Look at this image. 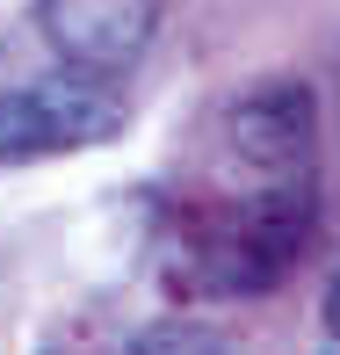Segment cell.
Returning a JSON list of instances; mask_svg holds the SVG:
<instances>
[{"instance_id": "cell-3", "label": "cell", "mask_w": 340, "mask_h": 355, "mask_svg": "<svg viewBox=\"0 0 340 355\" xmlns=\"http://www.w3.org/2000/svg\"><path fill=\"white\" fill-rule=\"evenodd\" d=\"M224 138L247 167H261L268 182H304V159H312V94L297 80H268L247 102H232Z\"/></svg>"}, {"instance_id": "cell-5", "label": "cell", "mask_w": 340, "mask_h": 355, "mask_svg": "<svg viewBox=\"0 0 340 355\" xmlns=\"http://www.w3.org/2000/svg\"><path fill=\"white\" fill-rule=\"evenodd\" d=\"M131 355H239L232 341H217V334H203V327H152V334H138Z\"/></svg>"}, {"instance_id": "cell-4", "label": "cell", "mask_w": 340, "mask_h": 355, "mask_svg": "<svg viewBox=\"0 0 340 355\" xmlns=\"http://www.w3.org/2000/svg\"><path fill=\"white\" fill-rule=\"evenodd\" d=\"M159 0H44V29L80 73H123L152 44Z\"/></svg>"}, {"instance_id": "cell-6", "label": "cell", "mask_w": 340, "mask_h": 355, "mask_svg": "<svg viewBox=\"0 0 340 355\" xmlns=\"http://www.w3.org/2000/svg\"><path fill=\"white\" fill-rule=\"evenodd\" d=\"M326 334L340 341V276H333V290H326Z\"/></svg>"}, {"instance_id": "cell-2", "label": "cell", "mask_w": 340, "mask_h": 355, "mask_svg": "<svg viewBox=\"0 0 340 355\" xmlns=\"http://www.w3.org/2000/svg\"><path fill=\"white\" fill-rule=\"evenodd\" d=\"M123 131V94L102 73H51L29 87L0 94V167L22 159H51V153H80Z\"/></svg>"}, {"instance_id": "cell-1", "label": "cell", "mask_w": 340, "mask_h": 355, "mask_svg": "<svg viewBox=\"0 0 340 355\" xmlns=\"http://www.w3.org/2000/svg\"><path fill=\"white\" fill-rule=\"evenodd\" d=\"M304 239H312V189L268 182L261 196L232 203V211L203 218L188 232V276L217 297H253V290H275L297 268Z\"/></svg>"}]
</instances>
